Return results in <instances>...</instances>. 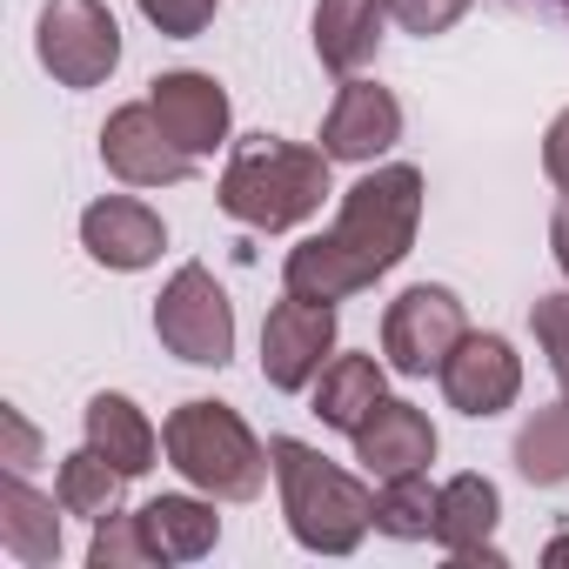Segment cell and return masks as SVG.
Masks as SVG:
<instances>
[{"label": "cell", "instance_id": "29", "mask_svg": "<svg viewBox=\"0 0 569 569\" xmlns=\"http://www.w3.org/2000/svg\"><path fill=\"white\" fill-rule=\"evenodd\" d=\"M542 174L569 194V108L549 121V134H542Z\"/></svg>", "mask_w": 569, "mask_h": 569}, {"label": "cell", "instance_id": "6", "mask_svg": "<svg viewBox=\"0 0 569 569\" xmlns=\"http://www.w3.org/2000/svg\"><path fill=\"white\" fill-rule=\"evenodd\" d=\"M34 54L61 88H101L121 68V21L108 14V0H48Z\"/></svg>", "mask_w": 569, "mask_h": 569}, {"label": "cell", "instance_id": "10", "mask_svg": "<svg viewBox=\"0 0 569 569\" xmlns=\"http://www.w3.org/2000/svg\"><path fill=\"white\" fill-rule=\"evenodd\" d=\"M436 382H442L449 409L489 422V416H502V409L522 396V362H516V349H509L502 336H462Z\"/></svg>", "mask_w": 569, "mask_h": 569}, {"label": "cell", "instance_id": "21", "mask_svg": "<svg viewBox=\"0 0 569 569\" xmlns=\"http://www.w3.org/2000/svg\"><path fill=\"white\" fill-rule=\"evenodd\" d=\"M121 469L88 442V449H74L68 462H61V476H54V496H61V509L68 516H88V522H101V516H114L121 509Z\"/></svg>", "mask_w": 569, "mask_h": 569}, {"label": "cell", "instance_id": "11", "mask_svg": "<svg viewBox=\"0 0 569 569\" xmlns=\"http://www.w3.org/2000/svg\"><path fill=\"white\" fill-rule=\"evenodd\" d=\"M148 101H154L161 128H168L194 161L214 154V148H228V121H234V108H228V88H221L214 74H194V68L154 74V81H148Z\"/></svg>", "mask_w": 569, "mask_h": 569}, {"label": "cell", "instance_id": "17", "mask_svg": "<svg viewBox=\"0 0 569 569\" xmlns=\"http://www.w3.org/2000/svg\"><path fill=\"white\" fill-rule=\"evenodd\" d=\"M54 502L21 469H8V482H0V542H8L14 562H28V569L61 562V516H54Z\"/></svg>", "mask_w": 569, "mask_h": 569}, {"label": "cell", "instance_id": "4", "mask_svg": "<svg viewBox=\"0 0 569 569\" xmlns=\"http://www.w3.org/2000/svg\"><path fill=\"white\" fill-rule=\"evenodd\" d=\"M161 449L168 462L214 502H254L268 482V449L254 442V429L228 409V402H181L161 422Z\"/></svg>", "mask_w": 569, "mask_h": 569}, {"label": "cell", "instance_id": "9", "mask_svg": "<svg viewBox=\"0 0 569 569\" xmlns=\"http://www.w3.org/2000/svg\"><path fill=\"white\" fill-rule=\"evenodd\" d=\"M101 161L128 188H174V181L194 174V154L161 128L154 101H128L101 121Z\"/></svg>", "mask_w": 569, "mask_h": 569}, {"label": "cell", "instance_id": "24", "mask_svg": "<svg viewBox=\"0 0 569 569\" xmlns=\"http://www.w3.org/2000/svg\"><path fill=\"white\" fill-rule=\"evenodd\" d=\"M88 562L94 569H141V562H154V549H148V536H141V522L134 516H101L94 522V542H88Z\"/></svg>", "mask_w": 569, "mask_h": 569}, {"label": "cell", "instance_id": "12", "mask_svg": "<svg viewBox=\"0 0 569 569\" xmlns=\"http://www.w3.org/2000/svg\"><path fill=\"white\" fill-rule=\"evenodd\" d=\"M402 141V101L382 88V81H362L349 74L329 121H322V154L329 161H376Z\"/></svg>", "mask_w": 569, "mask_h": 569}, {"label": "cell", "instance_id": "30", "mask_svg": "<svg viewBox=\"0 0 569 569\" xmlns=\"http://www.w3.org/2000/svg\"><path fill=\"white\" fill-rule=\"evenodd\" d=\"M549 248H556V268H562V281H569V194H562L556 214H549Z\"/></svg>", "mask_w": 569, "mask_h": 569}, {"label": "cell", "instance_id": "13", "mask_svg": "<svg viewBox=\"0 0 569 569\" xmlns=\"http://www.w3.org/2000/svg\"><path fill=\"white\" fill-rule=\"evenodd\" d=\"M502 522V489L489 476H449L442 502H436V542L462 562V569H502V549L489 542Z\"/></svg>", "mask_w": 569, "mask_h": 569}, {"label": "cell", "instance_id": "27", "mask_svg": "<svg viewBox=\"0 0 569 569\" xmlns=\"http://www.w3.org/2000/svg\"><path fill=\"white\" fill-rule=\"evenodd\" d=\"M214 8H221V0H141L148 28H161L168 41H194V34H208Z\"/></svg>", "mask_w": 569, "mask_h": 569}, {"label": "cell", "instance_id": "26", "mask_svg": "<svg viewBox=\"0 0 569 569\" xmlns=\"http://www.w3.org/2000/svg\"><path fill=\"white\" fill-rule=\"evenodd\" d=\"M529 329H536V342H542V356H549V369L569 396V296H542L529 309Z\"/></svg>", "mask_w": 569, "mask_h": 569}, {"label": "cell", "instance_id": "3", "mask_svg": "<svg viewBox=\"0 0 569 569\" xmlns=\"http://www.w3.org/2000/svg\"><path fill=\"white\" fill-rule=\"evenodd\" d=\"M274 482H281V516H289V536L316 556H349L369 529H376V496L336 469L322 449L296 442V436H274L268 442Z\"/></svg>", "mask_w": 569, "mask_h": 569}, {"label": "cell", "instance_id": "19", "mask_svg": "<svg viewBox=\"0 0 569 569\" xmlns=\"http://www.w3.org/2000/svg\"><path fill=\"white\" fill-rule=\"evenodd\" d=\"M382 396H389V382H382V362H376V356H329V369L316 376V402H309V416H316L322 429L356 436V429L376 416Z\"/></svg>", "mask_w": 569, "mask_h": 569}, {"label": "cell", "instance_id": "7", "mask_svg": "<svg viewBox=\"0 0 569 569\" xmlns=\"http://www.w3.org/2000/svg\"><path fill=\"white\" fill-rule=\"evenodd\" d=\"M462 336H469V316L442 281H416L382 316V356L396 376H442V362L456 356Z\"/></svg>", "mask_w": 569, "mask_h": 569}, {"label": "cell", "instance_id": "25", "mask_svg": "<svg viewBox=\"0 0 569 569\" xmlns=\"http://www.w3.org/2000/svg\"><path fill=\"white\" fill-rule=\"evenodd\" d=\"M469 8H476V0H389V21H396L402 34H416V41H436V34H449Z\"/></svg>", "mask_w": 569, "mask_h": 569}, {"label": "cell", "instance_id": "14", "mask_svg": "<svg viewBox=\"0 0 569 569\" xmlns=\"http://www.w3.org/2000/svg\"><path fill=\"white\" fill-rule=\"evenodd\" d=\"M81 248H88L101 268L134 274V268H154V261H161L168 228H161V214H154L148 201H134V194H101V201L81 214Z\"/></svg>", "mask_w": 569, "mask_h": 569}, {"label": "cell", "instance_id": "15", "mask_svg": "<svg viewBox=\"0 0 569 569\" xmlns=\"http://www.w3.org/2000/svg\"><path fill=\"white\" fill-rule=\"evenodd\" d=\"M349 442H356V462H362L376 482H389V476H409V469H429V462H436V422H429L416 402H396V396H382V402H376V416H369Z\"/></svg>", "mask_w": 569, "mask_h": 569}, {"label": "cell", "instance_id": "22", "mask_svg": "<svg viewBox=\"0 0 569 569\" xmlns=\"http://www.w3.org/2000/svg\"><path fill=\"white\" fill-rule=\"evenodd\" d=\"M516 469L536 482V489H562L569 482V396L556 409H536L522 429H516Z\"/></svg>", "mask_w": 569, "mask_h": 569}, {"label": "cell", "instance_id": "28", "mask_svg": "<svg viewBox=\"0 0 569 569\" xmlns=\"http://www.w3.org/2000/svg\"><path fill=\"white\" fill-rule=\"evenodd\" d=\"M0 462L21 469V476L41 462V436H34V422H28L14 402H0Z\"/></svg>", "mask_w": 569, "mask_h": 569}, {"label": "cell", "instance_id": "31", "mask_svg": "<svg viewBox=\"0 0 569 569\" xmlns=\"http://www.w3.org/2000/svg\"><path fill=\"white\" fill-rule=\"evenodd\" d=\"M509 8H522V14H542V21H562V28H569V0H509Z\"/></svg>", "mask_w": 569, "mask_h": 569}, {"label": "cell", "instance_id": "16", "mask_svg": "<svg viewBox=\"0 0 569 569\" xmlns=\"http://www.w3.org/2000/svg\"><path fill=\"white\" fill-rule=\"evenodd\" d=\"M389 0H316V54L329 74H362L382 48Z\"/></svg>", "mask_w": 569, "mask_h": 569}, {"label": "cell", "instance_id": "2", "mask_svg": "<svg viewBox=\"0 0 569 569\" xmlns=\"http://www.w3.org/2000/svg\"><path fill=\"white\" fill-rule=\"evenodd\" d=\"M214 194H221V214H234L254 234L302 228L329 201V154L302 148V141H281V134H241L228 148Z\"/></svg>", "mask_w": 569, "mask_h": 569}, {"label": "cell", "instance_id": "32", "mask_svg": "<svg viewBox=\"0 0 569 569\" xmlns=\"http://www.w3.org/2000/svg\"><path fill=\"white\" fill-rule=\"evenodd\" d=\"M542 562H549V569H562V562H569V536H556V542L542 549Z\"/></svg>", "mask_w": 569, "mask_h": 569}, {"label": "cell", "instance_id": "5", "mask_svg": "<svg viewBox=\"0 0 569 569\" xmlns=\"http://www.w3.org/2000/svg\"><path fill=\"white\" fill-rule=\"evenodd\" d=\"M154 336H161V349H168L174 362H188V369H228V356H234V309H228L221 281H214L201 261L174 268V281L161 289V302H154Z\"/></svg>", "mask_w": 569, "mask_h": 569}, {"label": "cell", "instance_id": "18", "mask_svg": "<svg viewBox=\"0 0 569 569\" xmlns=\"http://www.w3.org/2000/svg\"><path fill=\"white\" fill-rule=\"evenodd\" d=\"M134 522H141V536H148L154 562H201V556L221 542V516H214V502H201V496H154V502L134 509Z\"/></svg>", "mask_w": 569, "mask_h": 569}, {"label": "cell", "instance_id": "20", "mask_svg": "<svg viewBox=\"0 0 569 569\" xmlns=\"http://www.w3.org/2000/svg\"><path fill=\"white\" fill-rule=\"evenodd\" d=\"M88 442L121 469V476H148L154 469V449H161V436H154V422L128 402V396H114V389H101L94 402H88Z\"/></svg>", "mask_w": 569, "mask_h": 569}, {"label": "cell", "instance_id": "1", "mask_svg": "<svg viewBox=\"0 0 569 569\" xmlns=\"http://www.w3.org/2000/svg\"><path fill=\"white\" fill-rule=\"evenodd\" d=\"M416 228H422V168H409V161L369 168L342 194L336 228L289 248V261H281V289L336 309V302L376 289L389 268H402V254L416 248Z\"/></svg>", "mask_w": 569, "mask_h": 569}, {"label": "cell", "instance_id": "23", "mask_svg": "<svg viewBox=\"0 0 569 569\" xmlns=\"http://www.w3.org/2000/svg\"><path fill=\"white\" fill-rule=\"evenodd\" d=\"M436 502H442V489H429V469L389 476L376 489V529L396 542H422V536H436Z\"/></svg>", "mask_w": 569, "mask_h": 569}, {"label": "cell", "instance_id": "8", "mask_svg": "<svg viewBox=\"0 0 569 569\" xmlns=\"http://www.w3.org/2000/svg\"><path fill=\"white\" fill-rule=\"evenodd\" d=\"M336 356V309L309 302V296H281L261 322V376L281 396H302L316 389V376Z\"/></svg>", "mask_w": 569, "mask_h": 569}]
</instances>
